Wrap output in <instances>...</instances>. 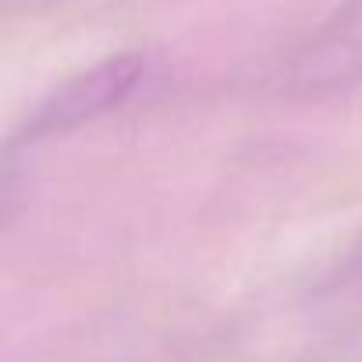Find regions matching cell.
Here are the masks:
<instances>
[{
    "label": "cell",
    "mask_w": 362,
    "mask_h": 362,
    "mask_svg": "<svg viewBox=\"0 0 362 362\" xmlns=\"http://www.w3.org/2000/svg\"><path fill=\"white\" fill-rule=\"evenodd\" d=\"M284 89L327 96L362 86V0L337 8L284 68Z\"/></svg>",
    "instance_id": "6da1fadb"
},
{
    "label": "cell",
    "mask_w": 362,
    "mask_h": 362,
    "mask_svg": "<svg viewBox=\"0 0 362 362\" xmlns=\"http://www.w3.org/2000/svg\"><path fill=\"white\" fill-rule=\"evenodd\" d=\"M139 78V57H117V61H103L100 68L86 71L82 78L68 82L61 93L50 96L47 107L36 110L29 132L33 135H54L64 132L114 103H121V96L135 86Z\"/></svg>",
    "instance_id": "7a4b0ae2"
}]
</instances>
